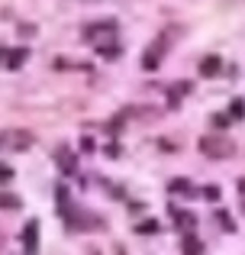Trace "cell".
I'll list each match as a JSON object with an SVG mask.
<instances>
[{
	"mask_svg": "<svg viewBox=\"0 0 245 255\" xmlns=\"http://www.w3.org/2000/svg\"><path fill=\"white\" fill-rule=\"evenodd\" d=\"M200 152L207 158H229L236 152V145H233V139H226V136H203L200 139Z\"/></svg>",
	"mask_w": 245,
	"mask_h": 255,
	"instance_id": "1",
	"label": "cell"
},
{
	"mask_svg": "<svg viewBox=\"0 0 245 255\" xmlns=\"http://www.w3.org/2000/svg\"><path fill=\"white\" fill-rule=\"evenodd\" d=\"M6 145H10V149H29V145H32V136L26 129L3 132V136H0V149H6Z\"/></svg>",
	"mask_w": 245,
	"mask_h": 255,
	"instance_id": "2",
	"label": "cell"
},
{
	"mask_svg": "<svg viewBox=\"0 0 245 255\" xmlns=\"http://www.w3.org/2000/svg\"><path fill=\"white\" fill-rule=\"evenodd\" d=\"M220 68H223L220 55H207V58L200 62V75H203V78H213V75H220Z\"/></svg>",
	"mask_w": 245,
	"mask_h": 255,
	"instance_id": "3",
	"label": "cell"
},
{
	"mask_svg": "<svg viewBox=\"0 0 245 255\" xmlns=\"http://www.w3.org/2000/svg\"><path fill=\"white\" fill-rule=\"evenodd\" d=\"M36 230H39V223L32 220V223H26V230H23V249L26 252H36Z\"/></svg>",
	"mask_w": 245,
	"mask_h": 255,
	"instance_id": "4",
	"label": "cell"
},
{
	"mask_svg": "<svg viewBox=\"0 0 245 255\" xmlns=\"http://www.w3.org/2000/svg\"><path fill=\"white\" fill-rule=\"evenodd\" d=\"M116 26L113 23H97V29H87V39H103V36H113Z\"/></svg>",
	"mask_w": 245,
	"mask_h": 255,
	"instance_id": "5",
	"label": "cell"
},
{
	"mask_svg": "<svg viewBox=\"0 0 245 255\" xmlns=\"http://www.w3.org/2000/svg\"><path fill=\"white\" fill-rule=\"evenodd\" d=\"M58 165H62L65 171H75V165H78V162H75V155H71L68 149H58Z\"/></svg>",
	"mask_w": 245,
	"mask_h": 255,
	"instance_id": "6",
	"label": "cell"
},
{
	"mask_svg": "<svg viewBox=\"0 0 245 255\" xmlns=\"http://www.w3.org/2000/svg\"><path fill=\"white\" fill-rule=\"evenodd\" d=\"M203 252V243H200V239H184V255H200Z\"/></svg>",
	"mask_w": 245,
	"mask_h": 255,
	"instance_id": "7",
	"label": "cell"
},
{
	"mask_svg": "<svg viewBox=\"0 0 245 255\" xmlns=\"http://www.w3.org/2000/svg\"><path fill=\"white\" fill-rule=\"evenodd\" d=\"M19 207V197H13V194H0V210H16Z\"/></svg>",
	"mask_w": 245,
	"mask_h": 255,
	"instance_id": "8",
	"label": "cell"
},
{
	"mask_svg": "<svg viewBox=\"0 0 245 255\" xmlns=\"http://www.w3.org/2000/svg\"><path fill=\"white\" fill-rule=\"evenodd\" d=\"M174 220L181 226H194V217H190V213H181V210H174Z\"/></svg>",
	"mask_w": 245,
	"mask_h": 255,
	"instance_id": "9",
	"label": "cell"
},
{
	"mask_svg": "<svg viewBox=\"0 0 245 255\" xmlns=\"http://www.w3.org/2000/svg\"><path fill=\"white\" fill-rule=\"evenodd\" d=\"M158 230V223H155V220H149V223H145V226H139V233H145V236H152V233H155Z\"/></svg>",
	"mask_w": 245,
	"mask_h": 255,
	"instance_id": "10",
	"label": "cell"
},
{
	"mask_svg": "<svg viewBox=\"0 0 245 255\" xmlns=\"http://www.w3.org/2000/svg\"><path fill=\"white\" fill-rule=\"evenodd\" d=\"M229 113H233V117H242V113H245L242 100H233V107H229Z\"/></svg>",
	"mask_w": 245,
	"mask_h": 255,
	"instance_id": "11",
	"label": "cell"
},
{
	"mask_svg": "<svg viewBox=\"0 0 245 255\" xmlns=\"http://www.w3.org/2000/svg\"><path fill=\"white\" fill-rule=\"evenodd\" d=\"M0 181H13V171L6 165H0Z\"/></svg>",
	"mask_w": 245,
	"mask_h": 255,
	"instance_id": "12",
	"label": "cell"
},
{
	"mask_svg": "<svg viewBox=\"0 0 245 255\" xmlns=\"http://www.w3.org/2000/svg\"><path fill=\"white\" fill-rule=\"evenodd\" d=\"M0 62H3V49H0Z\"/></svg>",
	"mask_w": 245,
	"mask_h": 255,
	"instance_id": "13",
	"label": "cell"
}]
</instances>
